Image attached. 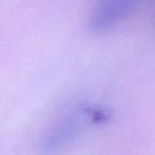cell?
I'll list each match as a JSON object with an SVG mask.
<instances>
[{
  "mask_svg": "<svg viewBox=\"0 0 155 155\" xmlns=\"http://www.w3.org/2000/svg\"><path fill=\"white\" fill-rule=\"evenodd\" d=\"M138 0H98L89 17L88 29L95 34L106 32L124 19Z\"/></svg>",
  "mask_w": 155,
  "mask_h": 155,
  "instance_id": "2",
  "label": "cell"
},
{
  "mask_svg": "<svg viewBox=\"0 0 155 155\" xmlns=\"http://www.w3.org/2000/svg\"><path fill=\"white\" fill-rule=\"evenodd\" d=\"M110 118L108 113L94 106H80L60 120L43 138L44 149H55L73 139L87 122L102 123Z\"/></svg>",
  "mask_w": 155,
  "mask_h": 155,
  "instance_id": "1",
  "label": "cell"
}]
</instances>
